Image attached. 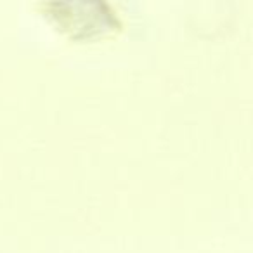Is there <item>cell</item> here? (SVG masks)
Masks as SVG:
<instances>
[{"instance_id": "obj_1", "label": "cell", "mask_w": 253, "mask_h": 253, "mask_svg": "<svg viewBox=\"0 0 253 253\" xmlns=\"http://www.w3.org/2000/svg\"><path fill=\"white\" fill-rule=\"evenodd\" d=\"M47 18L71 40H90L122 28L108 0H49Z\"/></svg>"}]
</instances>
